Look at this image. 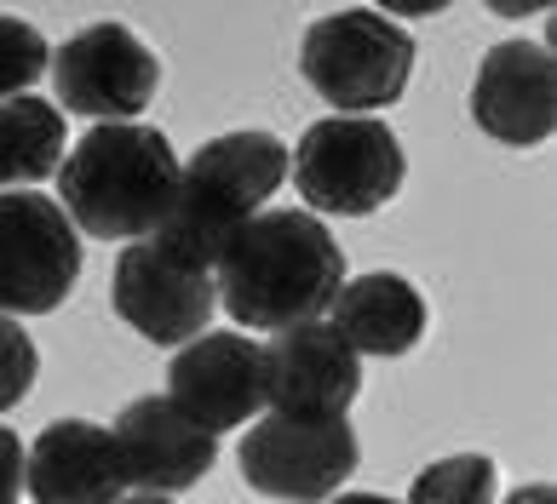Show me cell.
Segmentation results:
<instances>
[{
  "instance_id": "obj_1",
  "label": "cell",
  "mask_w": 557,
  "mask_h": 504,
  "mask_svg": "<svg viewBox=\"0 0 557 504\" xmlns=\"http://www.w3.org/2000/svg\"><path fill=\"white\" fill-rule=\"evenodd\" d=\"M213 287L231 322L287 332L305 322H322L345 287V252L311 213H259L247 218L231 247L213 264Z\"/></svg>"
},
{
  "instance_id": "obj_2",
  "label": "cell",
  "mask_w": 557,
  "mask_h": 504,
  "mask_svg": "<svg viewBox=\"0 0 557 504\" xmlns=\"http://www.w3.org/2000/svg\"><path fill=\"white\" fill-rule=\"evenodd\" d=\"M184 166L156 126H92L58 166V206L98 241H144L173 213Z\"/></svg>"
},
{
  "instance_id": "obj_3",
  "label": "cell",
  "mask_w": 557,
  "mask_h": 504,
  "mask_svg": "<svg viewBox=\"0 0 557 504\" xmlns=\"http://www.w3.org/2000/svg\"><path fill=\"white\" fill-rule=\"evenodd\" d=\"M282 178H287V150L271 133L213 138L208 150H196L190 166H184L173 213L161 218L156 241H168L173 252L213 269L236 229L264 213V201L282 189Z\"/></svg>"
},
{
  "instance_id": "obj_4",
  "label": "cell",
  "mask_w": 557,
  "mask_h": 504,
  "mask_svg": "<svg viewBox=\"0 0 557 504\" xmlns=\"http://www.w3.org/2000/svg\"><path fill=\"white\" fill-rule=\"evenodd\" d=\"M299 70L345 115L391 110L414 75V35L385 12H334L305 29Z\"/></svg>"
},
{
  "instance_id": "obj_5",
  "label": "cell",
  "mask_w": 557,
  "mask_h": 504,
  "mask_svg": "<svg viewBox=\"0 0 557 504\" xmlns=\"http://www.w3.org/2000/svg\"><path fill=\"white\" fill-rule=\"evenodd\" d=\"M299 196L317 206V213H334V218H368L403 189V143L385 121H368V115H334V121H317L311 133L299 138L294 161Z\"/></svg>"
},
{
  "instance_id": "obj_6",
  "label": "cell",
  "mask_w": 557,
  "mask_h": 504,
  "mask_svg": "<svg viewBox=\"0 0 557 504\" xmlns=\"http://www.w3.org/2000/svg\"><path fill=\"white\" fill-rule=\"evenodd\" d=\"M81 276V229L35 189H0V315H47Z\"/></svg>"
},
{
  "instance_id": "obj_7",
  "label": "cell",
  "mask_w": 557,
  "mask_h": 504,
  "mask_svg": "<svg viewBox=\"0 0 557 504\" xmlns=\"http://www.w3.org/2000/svg\"><path fill=\"white\" fill-rule=\"evenodd\" d=\"M242 476L247 488H259L264 499L282 504H322L334 499V488L357 470V430L350 418H294L271 413L259 418L242 441Z\"/></svg>"
},
{
  "instance_id": "obj_8",
  "label": "cell",
  "mask_w": 557,
  "mask_h": 504,
  "mask_svg": "<svg viewBox=\"0 0 557 504\" xmlns=\"http://www.w3.org/2000/svg\"><path fill=\"white\" fill-rule=\"evenodd\" d=\"M110 299H115V315L138 332V339L184 350L190 339L208 332L219 287H213V269H201L196 259L173 252L168 241L144 236L121 252Z\"/></svg>"
},
{
  "instance_id": "obj_9",
  "label": "cell",
  "mask_w": 557,
  "mask_h": 504,
  "mask_svg": "<svg viewBox=\"0 0 557 504\" xmlns=\"http://www.w3.org/2000/svg\"><path fill=\"white\" fill-rule=\"evenodd\" d=\"M161 63L127 24H87L52 58V87L70 115L98 126H127L156 98Z\"/></svg>"
},
{
  "instance_id": "obj_10",
  "label": "cell",
  "mask_w": 557,
  "mask_h": 504,
  "mask_svg": "<svg viewBox=\"0 0 557 504\" xmlns=\"http://www.w3.org/2000/svg\"><path fill=\"white\" fill-rule=\"evenodd\" d=\"M168 402L208 436L264 413V344L242 332H201L173 355Z\"/></svg>"
},
{
  "instance_id": "obj_11",
  "label": "cell",
  "mask_w": 557,
  "mask_h": 504,
  "mask_svg": "<svg viewBox=\"0 0 557 504\" xmlns=\"http://www.w3.org/2000/svg\"><path fill=\"white\" fill-rule=\"evenodd\" d=\"M362 390V355L327 322L287 327L264 344V407L294 418H334Z\"/></svg>"
},
{
  "instance_id": "obj_12",
  "label": "cell",
  "mask_w": 557,
  "mask_h": 504,
  "mask_svg": "<svg viewBox=\"0 0 557 504\" xmlns=\"http://www.w3.org/2000/svg\"><path fill=\"white\" fill-rule=\"evenodd\" d=\"M471 121L511 150H534L557 126V63L534 40L488 47L478 80H471Z\"/></svg>"
},
{
  "instance_id": "obj_13",
  "label": "cell",
  "mask_w": 557,
  "mask_h": 504,
  "mask_svg": "<svg viewBox=\"0 0 557 504\" xmlns=\"http://www.w3.org/2000/svg\"><path fill=\"white\" fill-rule=\"evenodd\" d=\"M115 453L138 493H184L213 470L219 436L196 430L168 395H138L115 418Z\"/></svg>"
},
{
  "instance_id": "obj_14",
  "label": "cell",
  "mask_w": 557,
  "mask_h": 504,
  "mask_svg": "<svg viewBox=\"0 0 557 504\" xmlns=\"http://www.w3.org/2000/svg\"><path fill=\"white\" fill-rule=\"evenodd\" d=\"M24 481L35 504H121V493H127L115 436L87 418H58L40 430Z\"/></svg>"
},
{
  "instance_id": "obj_15",
  "label": "cell",
  "mask_w": 557,
  "mask_h": 504,
  "mask_svg": "<svg viewBox=\"0 0 557 504\" xmlns=\"http://www.w3.org/2000/svg\"><path fill=\"white\" fill-rule=\"evenodd\" d=\"M334 332L357 355H408L425 339V299L391 269L357 276L334 299Z\"/></svg>"
},
{
  "instance_id": "obj_16",
  "label": "cell",
  "mask_w": 557,
  "mask_h": 504,
  "mask_svg": "<svg viewBox=\"0 0 557 504\" xmlns=\"http://www.w3.org/2000/svg\"><path fill=\"white\" fill-rule=\"evenodd\" d=\"M64 110L47 98H7L0 103V184H40L64 166Z\"/></svg>"
},
{
  "instance_id": "obj_17",
  "label": "cell",
  "mask_w": 557,
  "mask_h": 504,
  "mask_svg": "<svg viewBox=\"0 0 557 504\" xmlns=\"http://www.w3.org/2000/svg\"><path fill=\"white\" fill-rule=\"evenodd\" d=\"M408 504H494V458L483 453L437 458L431 470L414 476V499Z\"/></svg>"
},
{
  "instance_id": "obj_18",
  "label": "cell",
  "mask_w": 557,
  "mask_h": 504,
  "mask_svg": "<svg viewBox=\"0 0 557 504\" xmlns=\"http://www.w3.org/2000/svg\"><path fill=\"white\" fill-rule=\"evenodd\" d=\"M40 75H47V40H40V29L0 12V103L24 98Z\"/></svg>"
},
{
  "instance_id": "obj_19",
  "label": "cell",
  "mask_w": 557,
  "mask_h": 504,
  "mask_svg": "<svg viewBox=\"0 0 557 504\" xmlns=\"http://www.w3.org/2000/svg\"><path fill=\"white\" fill-rule=\"evenodd\" d=\"M35 367H40L35 339H29L17 322H7V315H0V413H12V407L29 395Z\"/></svg>"
},
{
  "instance_id": "obj_20",
  "label": "cell",
  "mask_w": 557,
  "mask_h": 504,
  "mask_svg": "<svg viewBox=\"0 0 557 504\" xmlns=\"http://www.w3.org/2000/svg\"><path fill=\"white\" fill-rule=\"evenodd\" d=\"M24 470H29L24 441L0 425V504H17V493H24Z\"/></svg>"
},
{
  "instance_id": "obj_21",
  "label": "cell",
  "mask_w": 557,
  "mask_h": 504,
  "mask_svg": "<svg viewBox=\"0 0 557 504\" xmlns=\"http://www.w3.org/2000/svg\"><path fill=\"white\" fill-rule=\"evenodd\" d=\"M506 504H557V493L546 488V481H529V488H518Z\"/></svg>"
},
{
  "instance_id": "obj_22",
  "label": "cell",
  "mask_w": 557,
  "mask_h": 504,
  "mask_svg": "<svg viewBox=\"0 0 557 504\" xmlns=\"http://www.w3.org/2000/svg\"><path fill=\"white\" fill-rule=\"evenodd\" d=\"M322 504H397V499H380V493H345V499H322Z\"/></svg>"
},
{
  "instance_id": "obj_23",
  "label": "cell",
  "mask_w": 557,
  "mask_h": 504,
  "mask_svg": "<svg viewBox=\"0 0 557 504\" xmlns=\"http://www.w3.org/2000/svg\"><path fill=\"white\" fill-rule=\"evenodd\" d=\"M121 504H173L168 493H133V499H121Z\"/></svg>"
}]
</instances>
